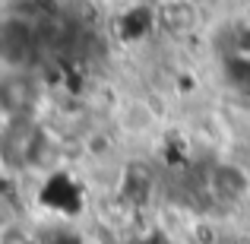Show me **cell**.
I'll use <instances>...</instances> for the list:
<instances>
[{"instance_id": "6da1fadb", "label": "cell", "mask_w": 250, "mask_h": 244, "mask_svg": "<svg viewBox=\"0 0 250 244\" xmlns=\"http://www.w3.org/2000/svg\"><path fill=\"white\" fill-rule=\"evenodd\" d=\"M32 98H35V89H32L29 76H22V73L0 76V111L3 114L22 117L32 108Z\"/></svg>"}]
</instances>
